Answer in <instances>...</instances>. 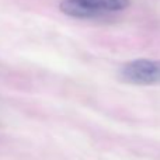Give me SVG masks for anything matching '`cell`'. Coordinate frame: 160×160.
<instances>
[{"instance_id": "obj_2", "label": "cell", "mask_w": 160, "mask_h": 160, "mask_svg": "<svg viewBox=\"0 0 160 160\" xmlns=\"http://www.w3.org/2000/svg\"><path fill=\"white\" fill-rule=\"evenodd\" d=\"M118 79L127 84L155 86L160 84V61L135 59L124 63L118 70Z\"/></svg>"}, {"instance_id": "obj_1", "label": "cell", "mask_w": 160, "mask_h": 160, "mask_svg": "<svg viewBox=\"0 0 160 160\" xmlns=\"http://www.w3.org/2000/svg\"><path fill=\"white\" fill-rule=\"evenodd\" d=\"M129 7V0H62L59 8L73 18L91 20Z\"/></svg>"}]
</instances>
